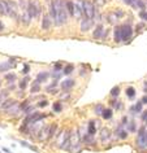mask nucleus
<instances>
[{
    "instance_id": "nucleus-13",
    "label": "nucleus",
    "mask_w": 147,
    "mask_h": 153,
    "mask_svg": "<svg viewBox=\"0 0 147 153\" xmlns=\"http://www.w3.org/2000/svg\"><path fill=\"white\" fill-rule=\"evenodd\" d=\"M74 85H76L74 79H70V78H69V79H65V81L61 82L60 86H61V90H63V91H69Z\"/></svg>"
},
{
    "instance_id": "nucleus-37",
    "label": "nucleus",
    "mask_w": 147,
    "mask_h": 153,
    "mask_svg": "<svg viewBox=\"0 0 147 153\" xmlns=\"http://www.w3.org/2000/svg\"><path fill=\"white\" fill-rule=\"evenodd\" d=\"M103 110H104L103 105H100V104H99V105H96V106H95V113H96V114H102V113H103Z\"/></svg>"
},
{
    "instance_id": "nucleus-12",
    "label": "nucleus",
    "mask_w": 147,
    "mask_h": 153,
    "mask_svg": "<svg viewBox=\"0 0 147 153\" xmlns=\"http://www.w3.org/2000/svg\"><path fill=\"white\" fill-rule=\"evenodd\" d=\"M52 18L50 17V14H44L43 16V20H42V30H46V31H47V30H50L51 29V26H52Z\"/></svg>"
},
{
    "instance_id": "nucleus-44",
    "label": "nucleus",
    "mask_w": 147,
    "mask_h": 153,
    "mask_svg": "<svg viewBox=\"0 0 147 153\" xmlns=\"http://www.w3.org/2000/svg\"><path fill=\"white\" fill-rule=\"evenodd\" d=\"M141 101H142V104H147V95L142 97V100H141Z\"/></svg>"
},
{
    "instance_id": "nucleus-19",
    "label": "nucleus",
    "mask_w": 147,
    "mask_h": 153,
    "mask_svg": "<svg viewBox=\"0 0 147 153\" xmlns=\"http://www.w3.org/2000/svg\"><path fill=\"white\" fill-rule=\"evenodd\" d=\"M0 14H2V16H8V5H7V0H0Z\"/></svg>"
},
{
    "instance_id": "nucleus-30",
    "label": "nucleus",
    "mask_w": 147,
    "mask_h": 153,
    "mask_svg": "<svg viewBox=\"0 0 147 153\" xmlns=\"http://www.w3.org/2000/svg\"><path fill=\"white\" fill-rule=\"evenodd\" d=\"M20 144L22 145V147H26V148H29V149H32V151H38V149L34 147V145H32V144H29V143H26V141H20Z\"/></svg>"
},
{
    "instance_id": "nucleus-48",
    "label": "nucleus",
    "mask_w": 147,
    "mask_h": 153,
    "mask_svg": "<svg viewBox=\"0 0 147 153\" xmlns=\"http://www.w3.org/2000/svg\"><path fill=\"white\" fill-rule=\"evenodd\" d=\"M146 123H147V120H146Z\"/></svg>"
},
{
    "instance_id": "nucleus-33",
    "label": "nucleus",
    "mask_w": 147,
    "mask_h": 153,
    "mask_svg": "<svg viewBox=\"0 0 147 153\" xmlns=\"http://www.w3.org/2000/svg\"><path fill=\"white\" fill-rule=\"evenodd\" d=\"M39 90H40V87H39V83H34V85L32 86V90H30V91H32V94H35V92H39Z\"/></svg>"
},
{
    "instance_id": "nucleus-36",
    "label": "nucleus",
    "mask_w": 147,
    "mask_h": 153,
    "mask_svg": "<svg viewBox=\"0 0 147 153\" xmlns=\"http://www.w3.org/2000/svg\"><path fill=\"white\" fill-rule=\"evenodd\" d=\"M115 13H116V16H117L120 20H121V18H124V16H125V12H124L122 9H116Z\"/></svg>"
},
{
    "instance_id": "nucleus-27",
    "label": "nucleus",
    "mask_w": 147,
    "mask_h": 153,
    "mask_svg": "<svg viewBox=\"0 0 147 153\" xmlns=\"http://www.w3.org/2000/svg\"><path fill=\"white\" fill-rule=\"evenodd\" d=\"M29 79H30L29 76H25V78L20 82V88L21 90H26V87H28V83H29Z\"/></svg>"
},
{
    "instance_id": "nucleus-46",
    "label": "nucleus",
    "mask_w": 147,
    "mask_h": 153,
    "mask_svg": "<svg viewBox=\"0 0 147 153\" xmlns=\"http://www.w3.org/2000/svg\"><path fill=\"white\" fill-rule=\"evenodd\" d=\"M3 151H4L5 153H12V152H10V149H9V148H7V147L3 148Z\"/></svg>"
},
{
    "instance_id": "nucleus-40",
    "label": "nucleus",
    "mask_w": 147,
    "mask_h": 153,
    "mask_svg": "<svg viewBox=\"0 0 147 153\" xmlns=\"http://www.w3.org/2000/svg\"><path fill=\"white\" fill-rule=\"evenodd\" d=\"M145 27H146L145 24H138V25H137V29H135V30H137V31H141V30L145 29Z\"/></svg>"
},
{
    "instance_id": "nucleus-28",
    "label": "nucleus",
    "mask_w": 147,
    "mask_h": 153,
    "mask_svg": "<svg viewBox=\"0 0 147 153\" xmlns=\"http://www.w3.org/2000/svg\"><path fill=\"white\" fill-rule=\"evenodd\" d=\"M108 137H110V131H108V130H102V132H100V139L102 140H106V139H108Z\"/></svg>"
},
{
    "instance_id": "nucleus-38",
    "label": "nucleus",
    "mask_w": 147,
    "mask_h": 153,
    "mask_svg": "<svg viewBox=\"0 0 147 153\" xmlns=\"http://www.w3.org/2000/svg\"><path fill=\"white\" fill-rule=\"evenodd\" d=\"M135 128H137V126H135V122L131 121L130 123H129V131H130V132H134Z\"/></svg>"
},
{
    "instance_id": "nucleus-35",
    "label": "nucleus",
    "mask_w": 147,
    "mask_h": 153,
    "mask_svg": "<svg viewBox=\"0 0 147 153\" xmlns=\"http://www.w3.org/2000/svg\"><path fill=\"white\" fill-rule=\"evenodd\" d=\"M139 17H141L142 21H146L147 22V9L141 10V12H139Z\"/></svg>"
},
{
    "instance_id": "nucleus-49",
    "label": "nucleus",
    "mask_w": 147,
    "mask_h": 153,
    "mask_svg": "<svg viewBox=\"0 0 147 153\" xmlns=\"http://www.w3.org/2000/svg\"><path fill=\"white\" fill-rule=\"evenodd\" d=\"M146 3H147V0H146Z\"/></svg>"
},
{
    "instance_id": "nucleus-20",
    "label": "nucleus",
    "mask_w": 147,
    "mask_h": 153,
    "mask_svg": "<svg viewBox=\"0 0 147 153\" xmlns=\"http://www.w3.org/2000/svg\"><path fill=\"white\" fill-rule=\"evenodd\" d=\"M142 105H143L142 101H138L134 106H131V108H130V112L131 113H141L142 112Z\"/></svg>"
},
{
    "instance_id": "nucleus-25",
    "label": "nucleus",
    "mask_w": 147,
    "mask_h": 153,
    "mask_svg": "<svg viewBox=\"0 0 147 153\" xmlns=\"http://www.w3.org/2000/svg\"><path fill=\"white\" fill-rule=\"evenodd\" d=\"M56 130H57V125H56V123H53V125L50 126V130H48V139L55 135V131H56Z\"/></svg>"
},
{
    "instance_id": "nucleus-5",
    "label": "nucleus",
    "mask_w": 147,
    "mask_h": 153,
    "mask_svg": "<svg viewBox=\"0 0 147 153\" xmlns=\"http://www.w3.org/2000/svg\"><path fill=\"white\" fill-rule=\"evenodd\" d=\"M74 3V17L76 20H81L83 17V0H73Z\"/></svg>"
},
{
    "instance_id": "nucleus-14",
    "label": "nucleus",
    "mask_w": 147,
    "mask_h": 153,
    "mask_svg": "<svg viewBox=\"0 0 147 153\" xmlns=\"http://www.w3.org/2000/svg\"><path fill=\"white\" fill-rule=\"evenodd\" d=\"M113 40H115V43H121V29H120V26L118 25H116L115 26V29H113Z\"/></svg>"
},
{
    "instance_id": "nucleus-23",
    "label": "nucleus",
    "mask_w": 147,
    "mask_h": 153,
    "mask_svg": "<svg viewBox=\"0 0 147 153\" xmlns=\"http://www.w3.org/2000/svg\"><path fill=\"white\" fill-rule=\"evenodd\" d=\"M125 92H126V96L129 99H133L135 96V88H134V87H128Z\"/></svg>"
},
{
    "instance_id": "nucleus-7",
    "label": "nucleus",
    "mask_w": 147,
    "mask_h": 153,
    "mask_svg": "<svg viewBox=\"0 0 147 153\" xmlns=\"http://www.w3.org/2000/svg\"><path fill=\"white\" fill-rule=\"evenodd\" d=\"M137 145L139 148H145L147 145V131L145 128H141L139 130V134H138V139H137Z\"/></svg>"
},
{
    "instance_id": "nucleus-31",
    "label": "nucleus",
    "mask_w": 147,
    "mask_h": 153,
    "mask_svg": "<svg viewBox=\"0 0 147 153\" xmlns=\"http://www.w3.org/2000/svg\"><path fill=\"white\" fill-rule=\"evenodd\" d=\"M61 109H63V106H61L60 101H57V102H55V104H53V112L60 113V112H61Z\"/></svg>"
},
{
    "instance_id": "nucleus-43",
    "label": "nucleus",
    "mask_w": 147,
    "mask_h": 153,
    "mask_svg": "<svg viewBox=\"0 0 147 153\" xmlns=\"http://www.w3.org/2000/svg\"><path fill=\"white\" fill-rule=\"evenodd\" d=\"M47 104H48V101H47V100H46V101H40L39 104H38V106H46Z\"/></svg>"
},
{
    "instance_id": "nucleus-47",
    "label": "nucleus",
    "mask_w": 147,
    "mask_h": 153,
    "mask_svg": "<svg viewBox=\"0 0 147 153\" xmlns=\"http://www.w3.org/2000/svg\"><path fill=\"white\" fill-rule=\"evenodd\" d=\"M3 30H4V24L0 21V31H3Z\"/></svg>"
},
{
    "instance_id": "nucleus-18",
    "label": "nucleus",
    "mask_w": 147,
    "mask_h": 153,
    "mask_svg": "<svg viewBox=\"0 0 147 153\" xmlns=\"http://www.w3.org/2000/svg\"><path fill=\"white\" fill-rule=\"evenodd\" d=\"M32 20H33V18L30 17L29 12H28V10H26V9H24V13L21 14V22H22V24H24V25L28 26V25L30 24V21H32Z\"/></svg>"
},
{
    "instance_id": "nucleus-11",
    "label": "nucleus",
    "mask_w": 147,
    "mask_h": 153,
    "mask_svg": "<svg viewBox=\"0 0 147 153\" xmlns=\"http://www.w3.org/2000/svg\"><path fill=\"white\" fill-rule=\"evenodd\" d=\"M104 26L102 24H99V25H96V27L95 30L92 31V38L94 39H103V36H104Z\"/></svg>"
},
{
    "instance_id": "nucleus-21",
    "label": "nucleus",
    "mask_w": 147,
    "mask_h": 153,
    "mask_svg": "<svg viewBox=\"0 0 147 153\" xmlns=\"http://www.w3.org/2000/svg\"><path fill=\"white\" fill-rule=\"evenodd\" d=\"M107 20H108V22H110V24H113V25H115V24H117V21L120 20V18L116 16L115 12H112V13L108 14V18H107Z\"/></svg>"
},
{
    "instance_id": "nucleus-8",
    "label": "nucleus",
    "mask_w": 147,
    "mask_h": 153,
    "mask_svg": "<svg viewBox=\"0 0 147 153\" xmlns=\"http://www.w3.org/2000/svg\"><path fill=\"white\" fill-rule=\"evenodd\" d=\"M92 26H94V20H90V18H86V17H83L82 20H81L80 29H81V31H82V33L88 31Z\"/></svg>"
},
{
    "instance_id": "nucleus-4",
    "label": "nucleus",
    "mask_w": 147,
    "mask_h": 153,
    "mask_svg": "<svg viewBox=\"0 0 147 153\" xmlns=\"http://www.w3.org/2000/svg\"><path fill=\"white\" fill-rule=\"evenodd\" d=\"M121 29V40L122 42H129L133 36V26L129 24H124L120 26Z\"/></svg>"
},
{
    "instance_id": "nucleus-42",
    "label": "nucleus",
    "mask_w": 147,
    "mask_h": 153,
    "mask_svg": "<svg viewBox=\"0 0 147 153\" xmlns=\"http://www.w3.org/2000/svg\"><path fill=\"white\" fill-rule=\"evenodd\" d=\"M118 136H120V137H122V139H125V137H126V132L122 130V132H120V134H118Z\"/></svg>"
},
{
    "instance_id": "nucleus-9",
    "label": "nucleus",
    "mask_w": 147,
    "mask_h": 153,
    "mask_svg": "<svg viewBox=\"0 0 147 153\" xmlns=\"http://www.w3.org/2000/svg\"><path fill=\"white\" fill-rule=\"evenodd\" d=\"M46 118V114H42V113H33L32 116H29L28 118L25 120L24 125H29L30 122H39L42 120H44Z\"/></svg>"
},
{
    "instance_id": "nucleus-1",
    "label": "nucleus",
    "mask_w": 147,
    "mask_h": 153,
    "mask_svg": "<svg viewBox=\"0 0 147 153\" xmlns=\"http://www.w3.org/2000/svg\"><path fill=\"white\" fill-rule=\"evenodd\" d=\"M53 3H55V8H56V18L53 22H55L56 26H63L69 20L65 0H53Z\"/></svg>"
},
{
    "instance_id": "nucleus-24",
    "label": "nucleus",
    "mask_w": 147,
    "mask_h": 153,
    "mask_svg": "<svg viewBox=\"0 0 147 153\" xmlns=\"http://www.w3.org/2000/svg\"><path fill=\"white\" fill-rule=\"evenodd\" d=\"M73 70H74V65H72V64H69V65H67V66L64 68V74L65 75H69L70 73H73Z\"/></svg>"
},
{
    "instance_id": "nucleus-32",
    "label": "nucleus",
    "mask_w": 147,
    "mask_h": 153,
    "mask_svg": "<svg viewBox=\"0 0 147 153\" xmlns=\"http://www.w3.org/2000/svg\"><path fill=\"white\" fill-rule=\"evenodd\" d=\"M95 4V7L96 8H102V7L106 4V0H94V1H92Z\"/></svg>"
},
{
    "instance_id": "nucleus-39",
    "label": "nucleus",
    "mask_w": 147,
    "mask_h": 153,
    "mask_svg": "<svg viewBox=\"0 0 147 153\" xmlns=\"http://www.w3.org/2000/svg\"><path fill=\"white\" fill-rule=\"evenodd\" d=\"M30 71V66L28 64H25L24 65V69H22V73H24V74H28V73Z\"/></svg>"
},
{
    "instance_id": "nucleus-2",
    "label": "nucleus",
    "mask_w": 147,
    "mask_h": 153,
    "mask_svg": "<svg viewBox=\"0 0 147 153\" xmlns=\"http://www.w3.org/2000/svg\"><path fill=\"white\" fill-rule=\"evenodd\" d=\"M26 10L29 12L32 18H38L42 13V5L39 3V0H29L28 1V8Z\"/></svg>"
},
{
    "instance_id": "nucleus-15",
    "label": "nucleus",
    "mask_w": 147,
    "mask_h": 153,
    "mask_svg": "<svg viewBox=\"0 0 147 153\" xmlns=\"http://www.w3.org/2000/svg\"><path fill=\"white\" fill-rule=\"evenodd\" d=\"M65 5H67L69 17H73L74 16V3H73V0H65Z\"/></svg>"
},
{
    "instance_id": "nucleus-29",
    "label": "nucleus",
    "mask_w": 147,
    "mask_h": 153,
    "mask_svg": "<svg viewBox=\"0 0 147 153\" xmlns=\"http://www.w3.org/2000/svg\"><path fill=\"white\" fill-rule=\"evenodd\" d=\"M118 94H120V87H118V86H116V87H113V88L111 90V96L117 97Z\"/></svg>"
},
{
    "instance_id": "nucleus-16",
    "label": "nucleus",
    "mask_w": 147,
    "mask_h": 153,
    "mask_svg": "<svg viewBox=\"0 0 147 153\" xmlns=\"http://www.w3.org/2000/svg\"><path fill=\"white\" fill-rule=\"evenodd\" d=\"M13 65H16V60L10 59L8 62L0 65V71H7V70H9V69H12V68H13Z\"/></svg>"
},
{
    "instance_id": "nucleus-45",
    "label": "nucleus",
    "mask_w": 147,
    "mask_h": 153,
    "mask_svg": "<svg viewBox=\"0 0 147 153\" xmlns=\"http://www.w3.org/2000/svg\"><path fill=\"white\" fill-rule=\"evenodd\" d=\"M142 120H143V121H146V120H147V110L142 114Z\"/></svg>"
},
{
    "instance_id": "nucleus-10",
    "label": "nucleus",
    "mask_w": 147,
    "mask_h": 153,
    "mask_svg": "<svg viewBox=\"0 0 147 153\" xmlns=\"http://www.w3.org/2000/svg\"><path fill=\"white\" fill-rule=\"evenodd\" d=\"M80 143V135L77 131H72L70 132V136H69V149H73L76 148Z\"/></svg>"
},
{
    "instance_id": "nucleus-41",
    "label": "nucleus",
    "mask_w": 147,
    "mask_h": 153,
    "mask_svg": "<svg viewBox=\"0 0 147 153\" xmlns=\"http://www.w3.org/2000/svg\"><path fill=\"white\" fill-rule=\"evenodd\" d=\"M61 69H63V66H61V64H59V62L55 64V71H60Z\"/></svg>"
},
{
    "instance_id": "nucleus-3",
    "label": "nucleus",
    "mask_w": 147,
    "mask_h": 153,
    "mask_svg": "<svg viewBox=\"0 0 147 153\" xmlns=\"http://www.w3.org/2000/svg\"><path fill=\"white\" fill-rule=\"evenodd\" d=\"M83 16L90 20H95L96 7L91 0H83Z\"/></svg>"
},
{
    "instance_id": "nucleus-26",
    "label": "nucleus",
    "mask_w": 147,
    "mask_h": 153,
    "mask_svg": "<svg viewBox=\"0 0 147 153\" xmlns=\"http://www.w3.org/2000/svg\"><path fill=\"white\" fill-rule=\"evenodd\" d=\"M102 117L104 118V120H110V118L112 117V109H104L103 113H102Z\"/></svg>"
},
{
    "instance_id": "nucleus-22",
    "label": "nucleus",
    "mask_w": 147,
    "mask_h": 153,
    "mask_svg": "<svg viewBox=\"0 0 147 153\" xmlns=\"http://www.w3.org/2000/svg\"><path fill=\"white\" fill-rule=\"evenodd\" d=\"M87 132L90 134V135H94L96 132V128H95V122L94 121H90L88 122V128H87Z\"/></svg>"
},
{
    "instance_id": "nucleus-17",
    "label": "nucleus",
    "mask_w": 147,
    "mask_h": 153,
    "mask_svg": "<svg viewBox=\"0 0 147 153\" xmlns=\"http://www.w3.org/2000/svg\"><path fill=\"white\" fill-rule=\"evenodd\" d=\"M48 76H50V74L47 71H40V73H38V75H37V83H43V82H46L48 79Z\"/></svg>"
},
{
    "instance_id": "nucleus-34",
    "label": "nucleus",
    "mask_w": 147,
    "mask_h": 153,
    "mask_svg": "<svg viewBox=\"0 0 147 153\" xmlns=\"http://www.w3.org/2000/svg\"><path fill=\"white\" fill-rule=\"evenodd\" d=\"M5 79L8 82H13L14 79H16V74H14V73H9V74L5 75Z\"/></svg>"
},
{
    "instance_id": "nucleus-6",
    "label": "nucleus",
    "mask_w": 147,
    "mask_h": 153,
    "mask_svg": "<svg viewBox=\"0 0 147 153\" xmlns=\"http://www.w3.org/2000/svg\"><path fill=\"white\" fill-rule=\"evenodd\" d=\"M8 5V16L12 18H18V4L13 0H7Z\"/></svg>"
}]
</instances>
